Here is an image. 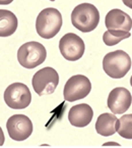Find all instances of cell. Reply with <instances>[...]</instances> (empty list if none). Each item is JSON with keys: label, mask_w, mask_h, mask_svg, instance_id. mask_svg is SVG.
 Instances as JSON below:
<instances>
[{"label": "cell", "mask_w": 132, "mask_h": 148, "mask_svg": "<svg viewBox=\"0 0 132 148\" xmlns=\"http://www.w3.org/2000/svg\"><path fill=\"white\" fill-rule=\"evenodd\" d=\"M63 21L60 11L54 7L44 8L36 20V31L44 39H52L59 33Z\"/></svg>", "instance_id": "obj_1"}, {"label": "cell", "mask_w": 132, "mask_h": 148, "mask_svg": "<svg viewBox=\"0 0 132 148\" xmlns=\"http://www.w3.org/2000/svg\"><path fill=\"white\" fill-rule=\"evenodd\" d=\"M91 90V83L87 77L83 75H75L65 83L63 89V96L64 99L68 102L79 100L85 98Z\"/></svg>", "instance_id": "obj_6"}, {"label": "cell", "mask_w": 132, "mask_h": 148, "mask_svg": "<svg viewBox=\"0 0 132 148\" xmlns=\"http://www.w3.org/2000/svg\"><path fill=\"white\" fill-rule=\"evenodd\" d=\"M50 1H55V0H50Z\"/></svg>", "instance_id": "obj_22"}, {"label": "cell", "mask_w": 132, "mask_h": 148, "mask_svg": "<svg viewBox=\"0 0 132 148\" xmlns=\"http://www.w3.org/2000/svg\"><path fill=\"white\" fill-rule=\"evenodd\" d=\"M131 36L130 32L120 30H107L103 35V41L107 46H114L119 44L122 40H125Z\"/></svg>", "instance_id": "obj_15"}, {"label": "cell", "mask_w": 132, "mask_h": 148, "mask_svg": "<svg viewBox=\"0 0 132 148\" xmlns=\"http://www.w3.org/2000/svg\"><path fill=\"white\" fill-rule=\"evenodd\" d=\"M71 23L80 32L89 33L95 30L100 23V12L93 4L81 3L72 10Z\"/></svg>", "instance_id": "obj_2"}, {"label": "cell", "mask_w": 132, "mask_h": 148, "mask_svg": "<svg viewBox=\"0 0 132 148\" xmlns=\"http://www.w3.org/2000/svg\"><path fill=\"white\" fill-rule=\"evenodd\" d=\"M18 26V18L14 13L6 9H0V37H8L14 34Z\"/></svg>", "instance_id": "obj_14"}, {"label": "cell", "mask_w": 132, "mask_h": 148, "mask_svg": "<svg viewBox=\"0 0 132 148\" xmlns=\"http://www.w3.org/2000/svg\"><path fill=\"white\" fill-rule=\"evenodd\" d=\"M105 26L108 30H120L130 32L132 29V18L121 9H111L106 14Z\"/></svg>", "instance_id": "obj_11"}, {"label": "cell", "mask_w": 132, "mask_h": 148, "mask_svg": "<svg viewBox=\"0 0 132 148\" xmlns=\"http://www.w3.org/2000/svg\"><path fill=\"white\" fill-rule=\"evenodd\" d=\"M13 0H0V5H7L10 4Z\"/></svg>", "instance_id": "obj_19"}, {"label": "cell", "mask_w": 132, "mask_h": 148, "mask_svg": "<svg viewBox=\"0 0 132 148\" xmlns=\"http://www.w3.org/2000/svg\"><path fill=\"white\" fill-rule=\"evenodd\" d=\"M4 101L12 109H24L32 102V93L24 84L13 83L5 89Z\"/></svg>", "instance_id": "obj_7"}, {"label": "cell", "mask_w": 132, "mask_h": 148, "mask_svg": "<svg viewBox=\"0 0 132 148\" xmlns=\"http://www.w3.org/2000/svg\"><path fill=\"white\" fill-rule=\"evenodd\" d=\"M108 107L115 114H122L131 106L132 96L129 90L124 87L114 88L108 96Z\"/></svg>", "instance_id": "obj_10"}, {"label": "cell", "mask_w": 132, "mask_h": 148, "mask_svg": "<svg viewBox=\"0 0 132 148\" xmlns=\"http://www.w3.org/2000/svg\"><path fill=\"white\" fill-rule=\"evenodd\" d=\"M85 45V42L74 33L65 34L59 41V50L66 60L76 61L83 56Z\"/></svg>", "instance_id": "obj_8"}, {"label": "cell", "mask_w": 132, "mask_h": 148, "mask_svg": "<svg viewBox=\"0 0 132 148\" xmlns=\"http://www.w3.org/2000/svg\"><path fill=\"white\" fill-rule=\"evenodd\" d=\"M122 1H123L124 5H126L130 9H132V0H122Z\"/></svg>", "instance_id": "obj_18"}, {"label": "cell", "mask_w": 132, "mask_h": 148, "mask_svg": "<svg viewBox=\"0 0 132 148\" xmlns=\"http://www.w3.org/2000/svg\"><path fill=\"white\" fill-rule=\"evenodd\" d=\"M104 145H105V146H108V145H119V144H117V143H113V142H110V143H105Z\"/></svg>", "instance_id": "obj_20"}, {"label": "cell", "mask_w": 132, "mask_h": 148, "mask_svg": "<svg viewBox=\"0 0 132 148\" xmlns=\"http://www.w3.org/2000/svg\"><path fill=\"white\" fill-rule=\"evenodd\" d=\"M59 84V75L53 68H44L32 76V85L39 96L50 95L54 93Z\"/></svg>", "instance_id": "obj_5"}, {"label": "cell", "mask_w": 132, "mask_h": 148, "mask_svg": "<svg viewBox=\"0 0 132 148\" xmlns=\"http://www.w3.org/2000/svg\"><path fill=\"white\" fill-rule=\"evenodd\" d=\"M117 133L124 139H132V113L124 114L118 119Z\"/></svg>", "instance_id": "obj_16"}, {"label": "cell", "mask_w": 132, "mask_h": 148, "mask_svg": "<svg viewBox=\"0 0 132 148\" xmlns=\"http://www.w3.org/2000/svg\"><path fill=\"white\" fill-rule=\"evenodd\" d=\"M9 137L14 141H24L34 131V126L28 116L24 114H14L6 123Z\"/></svg>", "instance_id": "obj_9"}, {"label": "cell", "mask_w": 132, "mask_h": 148, "mask_svg": "<svg viewBox=\"0 0 132 148\" xmlns=\"http://www.w3.org/2000/svg\"><path fill=\"white\" fill-rule=\"evenodd\" d=\"M93 116V110L89 104L81 103L70 108L68 112V121L74 127L83 128L91 124Z\"/></svg>", "instance_id": "obj_12"}, {"label": "cell", "mask_w": 132, "mask_h": 148, "mask_svg": "<svg viewBox=\"0 0 132 148\" xmlns=\"http://www.w3.org/2000/svg\"><path fill=\"white\" fill-rule=\"evenodd\" d=\"M47 51L43 44L36 41L22 44L18 50V60L26 69H35L45 61Z\"/></svg>", "instance_id": "obj_4"}, {"label": "cell", "mask_w": 132, "mask_h": 148, "mask_svg": "<svg viewBox=\"0 0 132 148\" xmlns=\"http://www.w3.org/2000/svg\"><path fill=\"white\" fill-rule=\"evenodd\" d=\"M130 84H131V86H132V76H131V78H130Z\"/></svg>", "instance_id": "obj_21"}, {"label": "cell", "mask_w": 132, "mask_h": 148, "mask_svg": "<svg viewBox=\"0 0 132 148\" xmlns=\"http://www.w3.org/2000/svg\"><path fill=\"white\" fill-rule=\"evenodd\" d=\"M131 69V58L123 50L109 52L103 59V70L113 79H121Z\"/></svg>", "instance_id": "obj_3"}, {"label": "cell", "mask_w": 132, "mask_h": 148, "mask_svg": "<svg viewBox=\"0 0 132 148\" xmlns=\"http://www.w3.org/2000/svg\"><path fill=\"white\" fill-rule=\"evenodd\" d=\"M4 144V134H3V130L0 127V146H2Z\"/></svg>", "instance_id": "obj_17"}, {"label": "cell", "mask_w": 132, "mask_h": 148, "mask_svg": "<svg viewBox=\"0 0 132 148\" xmlns=\"http://www.w3.org/2000/svg\"><path fill=\"white\" fill-rule=\"evenodd\" d=\"M117 123L118 119L115 113H102L95 122V131L104 137L112 136L117 132Z\"/></svg>", "instance_id": "obj_13"}]
</instances>
